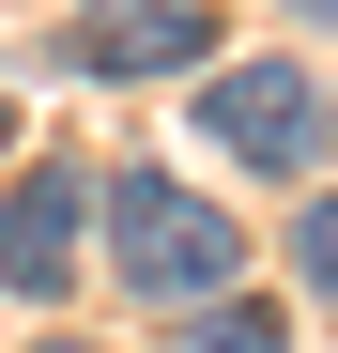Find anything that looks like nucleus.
<instances>
[{
  "label": "nucleus",
  "instance_id": "9",
  "mask_svg": "<svg viewBox=\"0 0 338 353\" xmlns=\"http://www.w3.org/2000/svg\"><path fill=\"white\" fill-rule=\"evenodd\" d=\"M46 353H92V338H46Z\"/></svg>",
  "mask_w": 338,
  "mask_h": 353
},
{
  "label": "nucleus",
  "instance_id": "3",
  "mask_svg": "<svg viewBox=\"0 0 338 353\" xmlns=\"http://www.w3.org/2000/svg\"><path fill=\"white\" fill-rule=\"evenodd\" d=\"M92 230H108V185H77V169H16V185H0V276H16V292H62Z\"/></svg>",
  "mask_w": 338,
  "mask_h": 353
},
{
  "label": "nucleus",
  "instance_id": "8",
  "mask_svg": "<svg viewBox=\"0 0 338 353\" xmlns=\"http://www.w3.org/2000/svg\"><path fill=\"white\" fill-rule=\"evenodd\" d=\"M292 16H323V31H338V0H292Z\"/></svg>",
  "mask_w": 338,
  "mask_h": 353
},
{
  "label": "nucleus",
  "instance_id": "1",
  "mask_svg": "<svg viewBox=\"0 0 338 353\" xmlns=\"http://www.w3.org/2000/svg\"><path fill=\"white\" fill-rule=\"evenodd\" d=\"M108 276H123V292H154V307H215V292L246 276V246H231V215H215L200 185L123 169V185H108Z\"/></svg>",
  "mask_w": 338,
  "mask_h": 353
},
{
  "label": "nucleus",
  "instance_id": "6",
  "mask_svg": "<svg viewBox=\"0 0 338 353\" xmlns=\"http://www.w3.org/2000/svg\"><path fill=\"white\" fill-rule=\"evenodd\" d=\"M292 276L338 307V200H308V215H292Z\"/></svg>",
  "mask_w": 338,
  "mask_h": 353
},
{
  "label": "nucleus",
  "instance_id": "7",
  "mask_svg": "<svg viewBox=\"0 0 338 353\" xmlns=\"http://www.w3.org/2000/svg\"><path fill=\"white\" fill-rule=\"evenodd\" d=\"M77 16H139V0H77Z\"/></svg>",
  "mask_w": 338,
  "mask_h": 353
},
{
  "label": "nucleus",
  "instance_id": "4",
  "mask_svg": "<svg viewBox=\"0 0 338 353\" xmlns=\"http://www.w3.org/2000/svg\"><path fill=\"white\" fill-rule=\"evenodd\" d=\"M200 31H215L200 0H139V16H77V31H62V62H77V77H185V62H200Z\"/></svg>",
  "mask_w": 338,
  "mask_h": 353
},
{
  "label": "nucleus",
  "instance_id": "5",
  "mask_svg": "<svg viewBox=\"0 0 338 353\" xmlns=\"http://www.w3.org/2000/svg\"><path fill=\"white\" fill-rule=\"evenodd\" d=\"M185 353H277V323H261V307H231V292H215V307H185Z\"/></svg>",
  "mask_w": 338,
  "mask_h": 353
},
{
  "label": "nucleus",
  "instance_id": "2",
  "mask_svg": "<svg viewBox=\"0 0 338 353\" xmlns=\"http://www.w3.org/2000/svg\"><path fill=\"white\" fill-rule=\"evenodd\" d=\"M200 139L231 154V169H308L338 139V108L308 62H231V77H200Z\"/></svg>",
  "mask_w": 338,
  "mask_h": 353
},
{
  "label": "nucleus",
  "instance_id": "10",
  "mask_svg": "<svg viewBox=\"0 0 338 353\" xmlns=\"http://www.w3.org/2000/svg\"><path fill=\"white\" fill-rule=\"evenodd\" d=\"M0 139H16V123H0Z\"/></svg>",
  "mask_w": 338,
  "mask_h": 353
}]
</instances>
